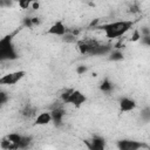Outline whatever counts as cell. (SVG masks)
I'll list each match as a JSON object with an SVG mask.
<instances>
[{
    "label": "cell",
    "instance_id": "cell-6",
    "mask_svg": "<svg viewBox=\"0 0 150 150\" xmlns=\"http://www.w3.org/2000/svg\"><path fill=\"white\" fill-rule=\"evenodd\" d=\"M47 34L55 35V36H64L67 34V28L62 21H56L49 27V29L47 30Z\"/></svg>",
    "mask_w": 150,
    "mask_h": 150
},
{
    "label": "cell",
    "instance_id": "cell-17",
    "mask_svg": "<svg viewBox=\"0 0 150 150\" xmlns=\"http://www.w3.org/2000/svg\"><path fill=\"white\" fill-rule=\"evenodd\" d=\"M122 56H123L122 53H120V52H115V53L111 54V57H110V59H111V60H121Z\"/></svg>",
    "mask_w": 150,
    "mask_h": 150
},
{
    "label": "cell",
    "instance_id": "cell-2",
    "mask_svg": "<svg viewBox=\"0 0 150 150\" xmlns=\"http://www.w3.org/2000/svg\"><path fill=\"white\" fill-rule=\"evenodd\" d=\"M18 57L15 48L12 43V36H5L0 40V59L2 61L6 60H15Z\"/></svg>",
    "mask_w": 150,
    "mask_h": 150
},
{
    "label": "cell",
    "instance_id": "cell-10",
    "mask_svg": "<svg viewBox=\"0 0 150 150\" xmlns=\"http://www.w3.org/2000/svg\"><path fill=\"white\" fill-rule=\"evenodd\" d=\"M53 120H52V114L50 111H43V112H40L36 118H35V124L36 125H47L48 123H50Z\"/></svg>",
    "mask_w": 150,
    "mask_h": 150
},
{
    "label": "cell",
    "instance_id": "cell-16",
    "mask_svg": "<svg viewBox=\"0 0 150 150\" xmlns=\"http://www.w3.org/2000/svg\"><path fill=\"white\" fill-rule=\"evenodd\" d=\"M141 116H142V118H144L145 121H150V108H145V109L142 111Z\"/></svg>",
    "mask_w": 150,
    "mask_h": 150
},
{
    "label": "cell",
    "instance_id": "cell-12",
    "mask_svg": "<svg viewBox=\"0 0 150 150\" xmlns=\"http://www.w3.org/2000/svg\"><path fill=\"white\" fill-rule=\"evenodd\" d=\"M22 137H23V135H20V134H18V132H11V134L7 135V138H8L9 141H12L14 144H16V145L19 146V149H20V145H21Z\"/></svg>",
    "mask_w": 150,
    "mask_h": 150
},
{
    "label": "cell",
    "instance_id": "cell-4",
    "mask_svg": "<svg viewBox=\"0 0 150 150\" xmlns=\"http://www.w3.org/2000/svg\"><path fill=\"white\" fill-rule=\"evenodd\" d=\"M117 149L118 150H141L142 148L145 146L144 143L135 139H120L117 141Z\"/></svg>",
    "mask_w": 150,
    "mask_h": 150
},
{
    "label": "cell",
    "instance_id": "cell-19",
    "mask_svg": "<svg viewBox=\"0 0 150 150\" xmlns=\"http://www.w3.org/2000/svg\"><path fill=\"white\" fill-rule=\"evenodd\" d=\"M86 70H87L86 67H80V68H77V73H79V74H82V73H84Z\"/></svg>",
    "mask_w": 150,
    "mask_h": 150
},
{
    "label": "cell",
    "instance_id": "cell-5",
    "mask_svg": "<svg viewBox=\"0 0 150 150\" xmlns=\"http://www.w3.org/2000/svg\"><path fill=\"white\" fill-rule=\"evenodd\" d=\"M86 100H87V97H86V95H84L82 91L76 90V89H73V91H71V94L69 95V97L67 98L66 103L71 104V105H74V107H81V105L86 102Z\"/></svg>",
    "mask_w": 150,
    "mask_h": 150
},
{
    "label": "cell",
    "instance_id": "cell-11",
    "mask_svg": "<svg viewBox=\"0 0 150 150\" xmlns=\"http://www.w3.org/2000/svg\"><path fill=\"white\" fill-rule=\"evenodd\" d=\"M1 148L4 150H19V146L16 144H14L12 141H9L7 138V136L2 138V141H1Z\"/></svg>",
    "mask_w": 150,
    "mask_h": 150
},
{
    "label": "cell",
    "instance_id": "cell-15",
    "mask_svg": "<svg viewBox=\"0 0 150 150\" xmlns=\"http://www.w3.org/2000/svg\"><path fill=\"white\" fill-rule=\"evenodd\" d=\"M32 1H19V7L21 8V9H28L30 6H32Z\"/></svg>",
    "mask_w": 150,
    "mask_h": 150
},
{
    "label": "cell",
    "instance_id": "cell-18",
    "mask_svg": "<svg viewBox=\"0 0 150 150\" xmlns=\"http://www.w3.org/2000/svg\"><path fill=\"white\" fill-rule=\"evenodd\" d=\"M139 38H141L139 32L138 30H135L134 34H132V36H131V41H137V40H139Z\"/></svg>",
    "mask_w": 150,
    "mask_h": 150
},
{
    "label": "cell",
    "instance_id": "cell-14",
    "mask_svg": "<svg viewBox=\"0 0 150 150\" xmlns=\"http://www.w3.org/2000/svg\"><path fill=\"white\" fill-rule=\"evenodd\" d=\"M100 88H101V90H103V91H110L111 88H112V84H111L108 80H104V81L102 82V84L100 86Z\"/></svg>",
    "mask_w": 150,
    "mask_h": 150
},
{
    "label": "cell",
    "instance_id": "cell-20",
    "mask_svg": "<svg viewBox=\"0 0 150 150\" xmlns=\"http://www.w3.org/2000/svg\"><path fill=\"white\" fill-rule=\"evenodd\" d=\"M32 7H33V9H38L39 8V4L38 2H33L32 4Z\"/></svg>",
    "mask_w": 150,
    "mask_h": 150
},
{
    "label": "cell",
    "instance_id": "cell-9",
    "mask_svg": "<svg viewBox=\"0 0 150 150\" xmlns=\"http://www.w3.org/2000/svg\"><path fill=\"white\" fill-rule=\"evenodd\" d=\"M50 114H52V120H53L54 123L57 124V125H60V124L62 123V120H63V117H64V115H66V112H64V110H63L62 107L53 108V109L50 110Z\"/></svg>",
    "mask_w": 150,
    "mask_h": 150
},
{
    "label": "cell",
    "instance_id": "cell-8",
    "mask_svg": "<svg viewBox=\"0 0 150 150\" xmlns=\"http://www.w3.org/2000/svg\"><path fill=\"white\" fill-rule=\"evenodd\" d=\"M136 108V102L132 98L123 97L120 100V110L121 112H128Z\"/></svg>",
    "mask_w": 150,
    "mask_h": 150
},
{
    "label": "cell",
    "instance_id": "cell-1",
    "mask_svg": "<svg viewBox=\"0 0 150 150\" xmlns=\"http://www.w3.org/2000/svg\"><path fill=\"white\" fill-rule=\"evenodd\" d=\"M134 22L130 20H121V21H115L107 23L102 27L105 38L108 39H117L122 35H124L127 32H129L132 27Z\"/></svg>",
    "mask_w": 150,
    "mask_h": 150
},
{
    "label": "cell",
    "instance_id": "cell-13",
    "mask_svg": "<svg viewBox=\"0 0 150 150\" xmlns=\"http://www.w3.org/2000/svg\"><path fill=\"white\" fill-rule=\"evenodd\" d=\"M35 114V109L34 108H32L29 104L28 105H26L25 107V109L22 110V115L23 116H26V117H30V116H33Z\"/></svg>",
    "mask_w": 150,
    "mask_h": 150
},
{
    "label": "cell",
    "instance_id": "cell-3",
    "mask_svg": "<svg viewBox=\"0 0 150 150\" xmlns=\"http://www.w3.org/2000/svg\"><path fill=\"white\" fill-rule=\"evenodd\" d=\"M26 75V71L23 70H16V71H11L0 77V83L4 86H13L16 84L19 81H21Z\"/></svg>",
    "mask_w": 150,
    "mask_h": 150
},
{
    "label": "cell",
    "instance_id": "cell-7",
    "mask_svg": "<svg viewBox=\"0 0 150 150\" xmlns=\"http://www.w3.org/2000/svg\"><path fill=\"white\" fill-rule=\"evenodd\" d=\"M89 150H105V141L100 136H94L89 142H87Z\"/></svg>",
    "mask_w": 150,
    "mask_h": 150
}]
</instances>
